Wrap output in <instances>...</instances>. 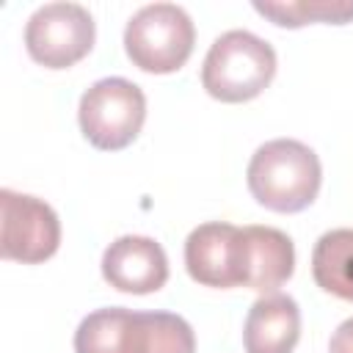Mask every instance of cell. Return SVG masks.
I'll return each instance as SVG.
<instances>
[{
  "label": "cell",
  "mask_w": 353,
  "mask_h": 353,
  "mask_svg": "<svg viewBox=\"0 0 353 353\" xmlns=\"http://www.w3.org/2000/svg\"><path fill=\"white\" fill-rule=\"evenodd\" d=\"M245 182L262 207L273 212H301L320 193L323 165L312 146L295 138H273L251 154Z\"/></svg>",
  "instance_id": "6da1fadb"
},
{
  "label": "cell",
  "mask_w": 353,
  "mask_h": 353,
  "mask_svg": "<svg viewBox=\"0 0 353 353\" xmlns=\"http://www.w3.org/2000/svg\"><path fill=\"white\" fill-rule=\"evenodd\" d=\"M276 74V50L251 30L221 33L201 63V85L218 102H248L259 97Z\"/></svg>",
  "instance_id": "7a4b0ae2"
},
{
  "label": "cell",
  "mask_w": 353,
  "mask_h": 353,
  "mask_svg": "<svg viewBox=\"0 0 353 353\" xmlns=\"http://www.w3.org/2000/svg\"><path fill=\"white\" fill-rule=\"evenodd\" d=\"M196 28L176 3H149L138 8L124 28V52L132 66L152 74L182 69L193 52Z\"/></svg>",
  "instance_id": "3957f363"
},
{
  "label": "cell",
  "mask_w": 353,
  "mask_h": 353,
  "mask_svg": "<svg viewBox=\"0 0 353 353\" xmlns=\"http://www.w3.org/2000/svg\"><path fill=\"white\" fill-rule=\"evenodd\" d=\"M77 121L91 146L119 152L138 138L146 121V97L127 77H102L83 91Z\"/></svg>",
  "instance_id": "277c9868"
},
{
  "label": "cell",
  "mask_w": 353,
  "mask_h": 353,
  "mask_svg": "<svg viewBox=\"0 0 353 353\" xmlns=\"http://www.w3.org/2000/svg\"><path fill=\"white\" fill-rule=\"evenodd\" d=\"M94 39V17L80 3H44L25 25V50L47 69L74 66L91 52Z\"/></svg>",
  "instance_id": "5b68a950"
},
{
  "label": "cell",
  "mask_w": 353,
  "mask_h": 353,
  "mask_svg": "<svg viewBox=\"0 0 353 353\" xmlns=\"http://www.w3.org/2000/svg\"><path fill=\"white\" fill-rule=\"evenodd\" d=\"M3 232L0 256L22 265H39L50 259L61 245V221L55 210L30 193H17L11 188L0 190Z\"/></svg>",
  "instance_id": "8992f818"
},
{
  "label": "cell",
  "mask_w": 353,
  "mask_h": 353,
  "mask_svg": "<svg viewBox=\"0 0 353 353\" xmlns=\"http://www.w3.org/2000/svg\"><path fill=\"white\" fill-rule=\"evenodd\" d=\"M188 276L201 287H245V232L226 221L196 226L185 240Z\"/></svg>",
  "instance_id": "52a82bcc"
},
{
  "label": "cell",
  "mask_w": 353,
  "mask_h": 353,
  "mask_svg": "<svg viewBox=\"0 0 353 353\" xmlns=\"http://www.w3.org/2000/svg\"><path fill=\"white\" fill-rule=\"evenodd\" d=\"M102 279L119 292L149 295L168 281V256L146 234H121L102 254Z\"/></svg>",
  "instance_id": "ba28073f"
},
{
  "label": "cell",
  "mask_w": 353,
  "mask_h": 353,
  "mask_svg": "<svg viewBox=\"0 0 353 353\" xmlns=\"http://www.w3.org/2000/svg\"><path fill=\"white\" fill-rule=\"evenodd\" d=\"M74 353H149V314L124 306L94 309L74 331Z\"/></svg>",
  "instance_id": "9c48e42d"
},
{
  "label": "cell",
  "mask_w": 353,
  "mask_h": 353,
  "mask_svg": "<svg viewBox=\"0 0 353 353\" xmlns=\"http://www.w3.org/2000/svg\"><path fill=\"white\" fill-rule=\"evenodd\" d=\"M301 336V309L295 298L270 292L254 301L243 325L245 353H292Z\"/></svg>",
  "instance_id": "30bf717a"
},
{
  "label": "cell",
  "mask_w": 353,
  "mask_h": 353,
  "mask_svg": "<svg viewBox=\"0 0 353 353\" xmlns=\"http://www.w3.org/2000/svg\"><path fill=\"white\" fill-rule=\"evenodd\" d=\"M245 232V287L262 295L276 292L295 270V245L276 226H243Z\"/></svg>",
  "instance_id": "8fae6325"
},
{
  "label": "cell",
  "mask_w": 353,
  "mask_h": 353,
  "mask_svg": "<svg viewBox=\"0 0 353 353\" xmlns=\"http://www.w3.org/2000/svg\"><path fill=\"white\" fill-rule=\"evenodd\" d=\"M312 276L320 290L353 303V229H331L317 237Z\"/></svg>",
  "instance_id": "7c38bea8"
},
{
  "label": "cell",
  "mask_w": 353,
  "mask_h": 353,
  "mask_svg": "<svg viewBox=\"0 0 353 353\" xmlns=\"http://www.w3.org/2000/svg\"><path fill=\"white\" fill-rule=\"evenodd\" d=\"M254 11L268 17L279 28H301L309 22H353L350 0H254Z\"/></svg>",
  "instance_id": "4fadbf2b"
},
{
  "label": "cell",
  "mask_w": 353,
  "mask_h": 353,
  "mask_svg": "<svg viewBox=\"0 0 353 353\" xmlns=\"http://www.w3.org/2000/svg\"><path fill=\"white\" fill-rule=\"evenodd\" d=\"M149 314V353H196V334L190 323L174 312Z\"/></svg>",
  "instance_id": "5bb4252c"
},
{
  "label": "cell",
  "mask_w": 353,
  "mask_h": 353,
  "mask_svg": "<svg viewBox=\"0 0 353 353\" xmlns=\"http://www.w3.org/2000/svg\"><path fill=\"white\" fill-rule=\"evenodd\" d=\"M328 353H353V317L336 325L328 339Z\"/></svg>",
  "instance_id": "9a60e30c"
}]
</instances>
